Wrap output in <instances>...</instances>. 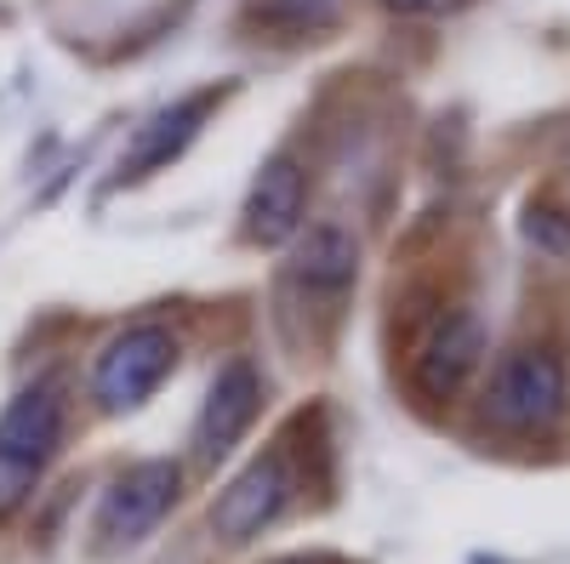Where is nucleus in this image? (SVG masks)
Returning <instances> with one entry per match:
<instances>
[{"mask_svg": "<svg viewBox=\"0 0 570 564\" xmlns=\"http://www.w3.org/2000/svg\"><path fill=\"white\" fill-rule=\"evenodd\" d=\"M177 485H183V474H177V462H166V456L126 467V474H120V479L104 491L98 525H91L98 547H104V553H115V547H131V542H142V536H149V531L166 520V513H171V502H177Z\"/></svg>", "mask_w": 570, "mask_h": 564, "instance_id": "4", "label": "nucleus"}, {"mask_svg": "<svg viewBox=\"0 0 570 564\" xmlns=\"http://www.w3.org/2000/svg\"><path fill=\"white\" fill-rule=\"evenodd\" d=\"M212 91H200V98H188V103H177V109H166L155 126H142V137H137V149L120 160V177L131 182V177H149V171H160L166 160H177L188 144H195V131H200V120L212 115Z\"/></svg>", "mask_w": 570, "mask_h": 564, "instance_id": "10", "label": "nucleus"}, {"mask_svg": "<svg viewBox=\"0 0 570 564\" xmlns=\"http://www.w3.org/2000/svg\"><path fill=\"white\" fill-rule=\"evenodd\" d=\"M257 405H263V376H257V365H252V359H228V365L217 370V383H212L200 416H195V462H200V467L223 462L234 445H240V434L252 428Z\"/></svg>", "mask_w": 570, "mask_h": 564, "instance_id": "7", "label": "nucleus"}, {"mask_svg": "<svg viewBox=\"0 0 570 564\" xmlns=\"http://www.w3.org/2000/svg\"><path fill=\"white\" fill-rule=\"evenodd\" d=\"M354 274H360V246L337 222H320V228H308V240L297 246L292 268H285V291H297L303 303H320L331 314L348 297Z\"/></svg>", "mask_w": 570, "mask_h": 564, "instance_id": "8", "label": "nucleus"}, {"mask_svg": "<svg viewBox=\"0 0 570 564\" xmlns=\"http://www.w3.org/2000/svg\"><path fill=\"white\" fill-rule=\"evenodd\" d=\"M58 439H63V394H58V383H35L0 410V520L18 513L35 496L46 462L58 456Z\"/></svg>", "mask_w": 570, "mask_h": 564, "instance_id": "1", "label": "nucleus"}, {"mask_svg": "<svg viewBox=\"0 0 570 564\" xmlns=\"http://www.w3.org/2000/svg\"><path fill=\"white\" fill-rule=\"evenodd\" d=\"M171 365H177V337L166 325H155V319L126 325V332L98 354V365H91V399L104 410H137L166 383Z\"/></svg>", "mask_w": 570, "mask_h": 564, "instance_id": "3", "label": "nucleus"}, {"mask_svg": "<svg viewBox=\"0 0 570 564\" xmlns=\"http://www.w3.org/2000/svg\"><path fill=\"white\" fill-rule=\"evenodd\" d=\"M480 359H485V325H480V314L456 308L422 337L411 383L422 399H456L468 388V376L480 370Z\"/></svg>", "mask_w": 570, "mask_h": 564, "instance_id": "6", "label": "nucleus"}, {"mask_svg": "<svg viewBox=\"0 0 570 564\" xmlns=\"http://www.w3.org/2000/svg\"><path fill=\"white\" fill-rule=\"evenodd\" d=\"M279 564H320V558H279Z\"/></svg>", "mask_w": 570, "mask_h": 564, "instance_id": "13", "label": "nucleus"}, {"mask_svg": "<svg viewBox=\"0 0 570 564\" xmlns=\"http://www.w3.org/2000/svg\"><path fill=\"white\" fill-rule=\"evenodd\" d=\"M570 405V376L553 348H519L491 370L485 416L502 434H548Z\"/></svg>", "mask_w": 570, "mask_h": 564, "instance_id": "2", "label": "nucleus"}, {"mask_svg": "<svg viewBox=\"0 0 570 564\" xmlns=\"http://www.w3.org/2000/svg\"><path fill=\"white\" fill-rule=\"evenodd\" d=\"M383 7L400 12V18H440V12L462 7V0H383Z\"/></svg>", "mask_w": 570, "mask_h": 564, "instance_id": "12", "label": "nucleus"}, {"mask_svg": "<svg viewBox=\"0 0 570 564\" xmlns=\"http://www.w3.org/2000/svg\"><path fill=\"white\" fill-rule=\"evenodd\" d=\"M285 496H292V467H285L279 451H263L252 467H240V474L228 479V491L212 502V536L228 542V547H246L252 536H263L274 520Z\"/></svg>", "mask_w": 570, "mask_h": 564, "instance_id": "5", "label": "nucleus"}, {"mask_svg": "<svg viewBox=\"0 0 570 564\" xmlns=\"http://www.w3.org/2000/svg\"><path fill=\"white\" fill-rule=\"evenodd\" d=\"M303 211H308V171L292 160V155H274L252 195H246V240L252 246H285L292 234L303 228Z\"/></svg>", "mask_w": 570, "mask_h": 564, "instance_id": "9", "label": "nucleus"}, {"mask_svg": "<svg viewBox=\"0 0 570 564\" xmlns=\"http://www.w3.org/2000/svg\"><path fill=\"white\" fill-rule=\"evenodd\" d=\"M525 234H531V246H542V251H553V257H564V251H570V217H564V211H553V206H531Z\"/></svg>", "mask_w": 570, "mask_h": 564, "instance_id": "11", "label": "nucleus"}]
</instances>
